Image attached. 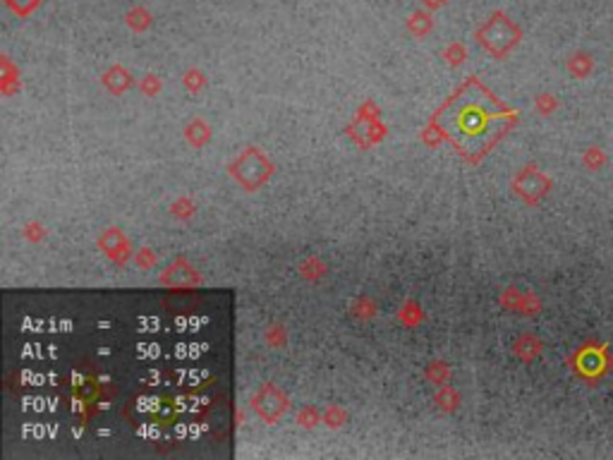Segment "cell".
Returning a JSON list of instances; mask_svg holds the SVG:
<instances>
[{
    "label": "cell",
    "mask_w": 613,
    "mask_h": 460,
    "mask_svg": "<svg viewBox=\"0 0 613 460\" xmlns=\"http://www.w3.org/2000/svg\"><path fill=\"white\" fill-rule=\"evenodd\" d=\"M127 20H130V27L144 29L149 24V15L144 10H135V12H130V17H127Z\"/></svg>",
    "instance_id": "obj_4"
},
{
    "label": "cell",
    "mask_w": 613,
    "mask_h": 460,
    "mask_svg": "<svg viewBox=\"0 0 613 460\" xmlns=\"http://www.w3.org/2000/svg\"><path fill=\"white\" fill-rule=\"evenodd\" d=\"M590 68H592V60H590V56H585V53H578V56L570 60V70H573L578 77H585L587 72H590Z\"/></svg>",
    "instance_id": "obj_2"
},
{
    "label": "cell",
    "mask_w": 613,
    "mask_h": 460,
    "mask_svg": "<svg viewBox=\"0 0 613 460\" xmlns=\"http://www.w3.org/2000/svg\"><path fill=\"white\" fill-rule=\"evenodd\" d=\"M477 39L482 41L491 53L503 56V53L511 51V48L515 46V41L520 39V32L515 29V24L508 20L506 15H501L499 12V15H494L482 29H479Z\"/></svg>",
    "instance_id": "obj_1"
},
{
    "label": "cell",
    "mask_w": 613,
    "mask_h": 460,
    "mask_svg": "<svg viewBox=\"0 0 613 460\" xmlns=\"http://www.w3.org/2000/svg\"><path fill=\"white\" fill-rule=\"evenodd\" d=\"M5 3H8L15 12H20V15H27L29 10L41 3V0H5Z\"/></svg>",
    "instance_id": "obj_3"
}]
</instances>
